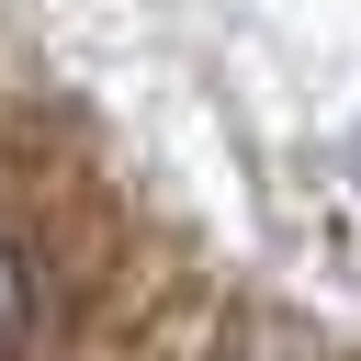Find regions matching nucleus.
<instances>
[{"mask_svg":"<svg viewBox=\"0 0 361 361\" xmlns=\"http://www.w3.org/2000/svg\"><path fill=\"white\" fill-rule=\"evenodd\" d=\"M23 327H34V271H23V248L0 237V361L23 350Z\"/></svg>","mask_w":361,"mask_h":361,"instance_id":"obj_1","label":"nucleus"}]
</instances>
